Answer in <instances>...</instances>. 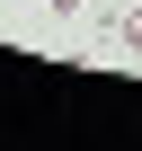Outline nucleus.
Returning a JSON list of instances; mask_svg holds the SVG:
<instances>
[{"instance_id":"1","label":"nucleus","mask_w":142,"mask_h":151,"mask_svg":"<svg viewBox=\"0 0 142 151\" xmlns=\"http://www.w3.org/2000/svg\"><path fill=\"white\" fill-rule=\"evenodd\" d=\"M107 36H115V45H124V53H142V9H124V18H115V27H107Z\"/></svg>"},{"instance_id":"2","label":"nucleus","mask_w":142,"mask_h":151,"mask_svg":"<svg viewBox=\"0 0 142 151\" xmlns=\"http://www.w3.org/2000/svg\"><path fill=\"white\" fill-rule=\"evenodd\" d=\"M44 9H53V18H89V0H44Z\"/></svg>"}]
</instances>
